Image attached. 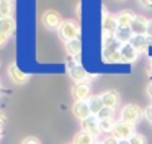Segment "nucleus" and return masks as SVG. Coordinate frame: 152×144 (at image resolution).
<instances>
[{"instance_id": "1", "label": "nucleus", "mask_w": 152, "mask_h": 144, "mask_svg": "<svg viewBox=\"0 0 152 144\" xmlns=\"http://www.w3.org/2000/svg\"><path fill=\"white\" fill-rule=\"evenodd\" d=\"M136 134L134 131V124H129L126 121H116L115 123V128L111 131V136L116 137L118 141H129L132 136Z\"/></svg>"}, {"instance_id": "6", "label": "nucleus", "mask_w": 152, "mask_h": 144, "mask_svg": "<svg viewBox=\"0 0 152 144\" xmlns=\"http://www.w3.org/2000/svg\"><path fill=\"white\" fill-rule=\"evenodd\" d=\"M119 56H121V62L129 64V62H136L139 52L134 49V46L131 43H124V44L119 46Z\"/></svg>"}, {"instance_id": "31", "label": "nucleus", "mask_w": 152, "mask_h": 144, "mask_svg": "<svg viewBox=\"0 0 152 144\" xmlns=\"http://www.w3.org/2000/svg\"><path fill=\"white\" fill-rule=\"evenodd\" d=\"M147 97H149V98H151V100H152V82H151V84L147 85Z\"/></svg>"}, {"instance_id": "11", "label": "nucleus", "mask_w": 152, "mask_h": 144, "mask_svg": "<svg viewBox=\"0 0 152 144\" xmlns=\"http://www.w3.org/2000/svg\"><path fill=\"white\" fill-rule=\"evenodd\" d=\"M119 100H121V97H119V93L116 90H108V92H105V93L102 95L103 105L108 107V108H113V110L119 105Z\"/></svg>"}, {"instance_id": "12", "label": "nucleus", "mask_w": 152, "mask_h": 144, "mask_svg": "<svg viewBox=\"0 0 152 144\" xmlns=\"http://www.w3.org/2000/svg\"><path fill=\"white\" fill-rule=\"evenodd\" d=\"M134 18H136V15L132 12H129V10H123V12H119V15L116 16L118 28H131Z\"/></svg>"}, {"instance_id": "36", "label": "nucleus", "mask_w": 152, "mask_h": 144, "mask_svg": "<svg viewBox=\"0 0 152 144\" xmlns=\"http://www.w3.org/2000/svg\"><path fill=\"white\" fill-rule=\"evenodd\" d=\"M0 92H2V82H0Z\"/></svg>"}, {"instance_id": "25", "label": "nucleus", "mask_w": 152, "mask_h": 144, "mask_svg": "<svg viewBox=\"0 0 152 144\" xmlns=\"http://www.w3.org/2000/svg\"><path fill=\"white\" fill-rule=\"evenodd\" d=\"M129 144H147V141H145V137L142 136V134H137V133H136L134 136L129 139Z\"/></svg>"}, {"instance_id": "2", "label": "nucleus", "mask_w": 152, "mask_h": 144, "mask_svg": "<svg viewBox=\"0 0 152 144\" xmlns=\"http://www.w3.org/2000/svg\"><path fill=\"white\" fill-rule=\"evenodd\" d=\"M59 33H61V38L66 43L72 41V39H79L80 26H79V23L74 21V20H64L61 28H59Z\"/></svg>"}, {"instance_id": "15", "label": "nucleus", "mask_w": 152, "mask_h": 144, "mask_svg": "<svg viewBox=\"0 0 152 144\" xmlns=\"http://www.w3.org/2000/svg\"><path fill=\"white\" fill-rule=\"evenodd\" d=\"M74 115H75L80 121L88 118L90 115H92L90 113V108H88V103H87V101H77V103L74 105Z\"/></svg>"}, {"instance_id": "17", "label": "nucleus", "mask_w": 152, "mask_h": 144, "mask_svg": "<svg viewBox=\"0 0 152 144\" xmlns=\"http://www.w3.org/2000/svg\"><path fill=\"white\" fill-rule=\"evenodd\" d=\"M74 144H96V137L85 131H79L74 136Z\"/></svg>"}, {"instance_id": "18", "label": "nucleus", "mask_w": 152, "mask_h": 144, "mask_svg": "<svg viewBox=\"0 0 152 144\" xmlns=\"http://www.w3.org/2000/svg\"><path fill=\"white\" fill-rule=\"evenodd\" d=\"M103 57H105V61H108V62H121L119 48H113V46L106 48L105 51H103Z\"/></svg>"}, {"instance_id": "20", "label": "nucleus", "mask_w": 152, "mask_h": 144, "mask_svg": "<svg viewBox=\"0 0 152 144\" xmlns=\"http://www.w3.org/2000/svg\"><path fill=\"white\" fill-rule=\"evenodd\" d=\"M129 43L134 46V49H136L137 52L145 51V48L149 46V39L145 38V36H132V39H131Z\"/></svg>"}, {"instance_id": "9", "label": "nucleus", "mask_w": 152, "mask_h": 144, "mask_svg": "<svg viewBox=\"0 0 152 144\" xmlns=\"http://www.w3.org/2000/svg\"><path fill=\"white\" fill-rule=\"evenodd\" d=\"M67 71H69L70 79H72L74 82H77V84L85 82L87 77H88L87 72L83 71V67H82V65H79V64H72V62H69V64H67Z\"/></svg>"}, {"instance_id": "16", "label": "nucleus", "mask_w": 152, "mask_h": 144, "mask_svg": "<svg viewBox=\"0 0 152 144\" xmlns=\"http://www.w3.org/2000/svg\"><path fill=\"white\" fill-rule=\"evenodd\" d=\"M87 103H88V108H90V113L93 115V116H96V115L100 113V110H102L105 105H103L102 101V97L100 95H92V97L87 100Z\"/></svg>"}, {"instance_id": "3", "label": "nucleus", "mask_w": 152, "mask_h": 144, "mask_svg": "<svg viewBox=\"0 0 152 144\" xmlns=\"http://www.w3.org/2000/svg\"><path fill=\"white\" fill-rule=\"evenodd\" d=\"M142 115H144V111L141 110V107H137L134 103H129L121 110V121H126L129 124H136L142 118Z\"/></svg>"}, {"instance_id": "22", "label": "nucleus", "mask_w": 152, "mask_h": 144, "mask_svg": "<svg viewBox=\"0 0 152 144\" xmlns=\"http://www.w3.org/2000/svg\"><path fill=\"white\" fill-rule=\"evenodd\" d=\"M113 113H115V110H113V108L103 107L102 110H100V113L96 115V118H98V121H102V120H111Z\"/></svg>"}, {"instance_id": "27", "label": "nucleus", "mask_w": 152, "mask_h": 144, "mask_svg": "<svg viewBox=\"0 0 152 144\" xmlns=\"http://www.w3.org/2000/svg\"><path fill=\"white\" fill-rule=\"evenodd\" d=\"M144 116H145V120L152 124V105H149V107L144 110Z\"/></svg>"}, {"instance_id": "23", "label": "nucleus", "mask_w": 152, "mask_h": 144, "mask_svg": "<svg viewBox=\"0 0 152 144\" xmlns=\"http://www.w3.org/2000/svg\"><path fill=\"white\" fill-rule=\"evenodd\" d=\"M113 128H115V121H113V118L111 120H102L100 121V131H102V133H111Z\"/></svg>"}, {"instance_id": "38", "label": "nucleus", "mask_w": 152, "mask_h": 144, "mask_svg": "<svg viewBox=\"0 0 152 144\" xmlns=\"http://www.w3.org/2000/svg\"><path fill=\"white\" fill-rule=\"evenodd\" d=\"M70 144H74V143H70Z\"/></svg>"}, {"instance_id": "34", "label": "nucleus", "mask_w": 152, "mask_h": 144, "mask_svg": "<svg viewBox=\"0 0 152 144\" xmlns=\"http://www.w3.org/2000/svg\"><path fill=\"white\" fill-rule=\"evenodd\" d=\"M5 2H8V0H0V5H2V3H5Z\"/></svg>"}, {"instance_id": "14", "label": "nucleus", "mask_w": 152, "mask_h": 144, "mask_svg": "<svg viewBox=\"0 0 152 144\" xmlns=\"http://www.w3.org/2000/svg\"><path fill=\"white\" fill-rule=\"evenodd\" d=\"M15 20L12 16L8 18H0V35L5 36V38H10L15 31Z\"/></svg>"}, {"instance_id": "4", "label": "nucleus", "mask_w": 152, "mask_h": 144, "mask_svg": "<svg viewBox=\"0 0 152 144\" xmlns=\"http://www.w3.org/2000/svg\"><path fill=\"white\" fill-rule=\"evenodd\" d=\"M41 21H43V25L46 26V28H49V29H57V28H61V25H62L61 15L56 12V10H46V12L43 13V16H41Z\"/></svg>"}, {"instance_id": "33", "label": "nucleus", "mask_w": 152, "mask_h": 144, "mask_svg": "<svg viewBox=\"0 0 152 144\" xmlns=\"http://www.w3.org/2000/svg\"><path fill=\"white\" fill-rule=\"evenodd\" d=\"M119 144H129V141H119Z\"/></svg>"}, {"instance_id": "28", "label": "nucleus", "mask_w": 152, "mask_h": 144, "mask_svg": "<svg viewBox=\"0 0 152 144\" xmlns=\"http://www.w3.org/2000/svg\"><path fill=\"white\" fill-rule=\"evenodd\" d=\"M102 144H119V141L116 139V137H113V136H108V137H105V139L102 141Z\"/></svg>"}, {"instance_id": "30", "label": "nucleus", "mask_w": 152, "mask_h": 144, "mask_svg": "<svg viewBox=\"0 0 152 144\" xmlns=\"http://www.w3.org/2000/svg\"><path fill=\"white\" fill-rule=\"evenodd\" d=\"M5 123H7V118H5V115L0 111V128H4Z\"/></svg>"}, {"instance_id": "13", "label": "nucleus", "mask_w": 152, "mask_h": 144, "mask_svg": "<svg viewBox=\"0 0 152 144\" xmlns=\"http://www.w3.org/2000/svg\"><path fill=\"white\" fill-rule=\"evenodd\" d=\"M116 29H118L116 16L105 13V16H103V33H105V36H110V35L113 36L116 33Z\"/></svg>"}, {"instance_id": "19", "label": "nucleus", "mask_w": 152, "mask_h": 144, "mask_svg": "<svg viewBox=\"0 0 152 144\" xmlns=\"http://www.w3.org/2000/svg\"><path fill=\"white\" fill-rule=\"evenodd\" d=\"M66 49H67V52H69V56H72V57H79L80 51H82V43H80L79 39L67 41L66 43Z\"/></svg>"}, {"instance_id": "35", "label": "nucleus", "mask_w": 152, "mask_h": 144, "mask_svg": "<svg viewBox=\"0 0 152 144\" xmlns=\"http://www.w3.org/2000/svg\"><path fill=\"white\" fill-rule=\"evenodd\" d=\"M0 139H2V128H0Z\"/></svg>"}, {"instance_id": "21", "label": "nucleus", "mask_w": 152, "mask_h": 144, "mask_svg": "<svg viewBox=\"0 0 152 144\" xmlns=\"http://www.w3.org/2000/svg\"><path fill=\"white\" fill-rule=\"evenodd\" d=\"M115 38L118 39L121 44H124V43H129V39H132V31L131 28H118L115 33Z\"/></svg>"}, {"instance_id": "5", "label": "nucleus", "mask_w": 152, "mask_h": 144, "mask_svg": "<svg viewBox=\"0 0 152 144\" xmlns=\"http://www.w3.org/2000/svg\"><path fill=\"white\" fill-rule=\"evenodd\" d=\"M149 29H151V21H147L144 16L136 15L134 21H132V25H131L132 35L134 36H147Z\"/></svg>"}, {"instance_id": "32", "label": "nucleus", "mask_w": 152, "mask_h": 144, "mask_svg": "<svg viewBox=\"0 0 152 144\" xmlns=\"http://www.w3.org/2000/svg\"><path fill=\"white\" fill-rule=\"evenodd\" d=\"M7 39H8V38H5V36L0 35V48H2V46H4L5 43H7Z\"/></svg>"}, {"instance_id": "10", "label": "nucleus", "mask_w": 152, "mask_h": 144, "mask_svg": "<svg viewBox=\"0 0 152 144\" xmlns=\"http://www.w3.org/2000/svg\"><path fill=\"white\" fill-rule=\"evenodd\" d=\"M8 75H10V79L15 82L17 85H23L28 82V74H25L23 71H21L20 67H18L17 64H12L10 67H8Z\"/></svg>"}, {"instance_id": "37", "label": "nucleus", "mask_w": 152, "mask_h": 144, "mask_svg": "<svg viewBox=\"0 0 152 144\" xmlns=\"http://www.w3.org/2000/svg\"><path fill=\"white\" fill-rule=\"evenodd\" d=\"M96 144H102V143H96Z\"/></svg>"}, {"instance_id": "7", "label": "nucleus", "mask_w": 152, "mask_h": 144, "mask_svg": "<svg viewBox=\"0 0 152 144\" xmlns=\"http://www.w3.org/2000/svg\"><path fill=\"white\" fill-rule=\"evenodd\" d=\"M82 123V131H85V133L92 134V136H98L102 131H100V121L96 116H93V115H90L88 118H85V120L80 121Z\"/></svg>"}, {"instance_id": "8", "label": "nucleus", "mask_w": 152, "mask_h": 144, "mask_svg": "<svg viewBox=\"0 0 152 144\" xmlns=\"http://www.w3.org/2000/svg\"><path fill=\"white\" fill-rule=\"evenodd\" d=\"M72 97L75 98L77 101H87L92 95H90V85L87 82H80V84H75L72 88Z\"/></svg>"}, {"instance_id": "26", "label": "nucleus", "mask_w": 152, "mask_h": 144, "mask_svg": "<svg viewBox=\"0 0 152 144\" xmlns=\"http://www.w3.org/2000/svg\"><path fill=\"white\" fill-rule=\"evenodd\" d=\"M21 144H41V141L38 139V137H34V136H28V137H25V139L21 141Z\"/></svg>"}, {"instance_id": "24", "label": "nucleus", "mask_w": 152, "mask_h": 144, "mask_svg": "<svg viewBox=\"0 0 152 144\" xmlns=\"http://www.w3.org/2000/svg\"><path fill=\"white\" fill-rule=\"evenodd\" d=\"M10 13H12V2L8 0V2L0 5V18H8Z\"/></svg>"}, {"instance_id": "29", "label": "nucleus", "mask_w": 152, "mask_h": 144, "mask_svg": "<svg viewBox=\"0 0 152 144\" xmlns=\"http://www.w3.org/2000/svg\"><path fill=\"white\" fill-rule=\"evenodd\" d=\"M139 2H141V5L145 7V8H151L152 7V0H139Z\"/></svg>"}]
</instances>
